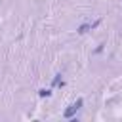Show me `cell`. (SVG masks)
Segmentation results:
<instances>
[{"label": "cell", "instance_id": "obj_6", "mask_svg": "<svg viewBox=\"0 0 122 122\" xmlns=\"http://www.w3.org/2000/svg\"><path fill=\"white\" fill-rule=\"evenodd\" d=\"M103 46H105V44H99V46H97V50H95V53H99V51H103Z\"/></svg>", "mask_w": 122, "mask_h": 122}, {"label": "cell", "instance_id": "obj_2", "mask_svg": "<svg viewBox=\"0 0 122 122\" xmlns=\"http://www.w3.org/2000/svg\"><path fill=\"white\" fill-rule=\"evenodd\" d=\"M51 86H53V88H55V86H63V78H61V74H55V76H53Z\"/></svg>", "mask_w": 122, "mask_h": 122}, {"label": "cell", "instance_id": "obj_5", "mask_svg": "<svg viewBox=\"0 0 122 122\" xmlns=\"http://www.w3.org/2000/svg\"><path fill=\"white\" fill-rule=\"evenodd\" d=\"M99 23H101V19H97V21H93V23H92L90 27H92V29H95V27H99Z\"/></svg>", "mask_w": 122, "mask_h": 122}, {"label": "cell", "instance_id": "obj_3", "mask_svg": "<svg viewBox=\"0 0 122 122\" xmlns=\"http://www.w3.org/2000/svg\"><path fill=\"white\" fill-rule=\"evenodd\" d=\"M90 29H92V27H90V23H84V25H80V27H78V34H86Z\"/></svg>", "mask_w": 122, "mask_h": 122}, {"label": "cell", "instance_id": "obj_4", "mask_svg": "<svg viewBox=\"0 0 122 122\" xmlns=\"http://www.w3.org/2000/svg\"><path fill=\"white\" fill-rule=\"evenodd\" d=\"M38 95H40V97H50V95H51V92L42 88V90H38Z\"/></svg>", "mask_w": 122, "mask_h": 122}, {"label": "cell", "instance_id": "obj_1", "mask_svg": "<svg viewBox=\"0 0 122 122\" xmlns=\"http://www.w3.org/2000/svg\"><path fill=\"white\" fill-rule=\"evenodd\" d=\"M82 105H84V99H82V97H78V99H76V101H74L72 105H69V107L65 109L63 116H65V118H71V116H72V114H74V112H76V111H78V109H80Z\"/></svg>", "mask_w": 122, "mask_h": 122}]
</instances>
